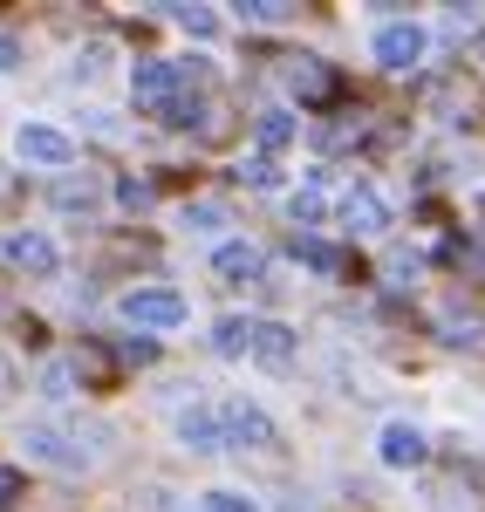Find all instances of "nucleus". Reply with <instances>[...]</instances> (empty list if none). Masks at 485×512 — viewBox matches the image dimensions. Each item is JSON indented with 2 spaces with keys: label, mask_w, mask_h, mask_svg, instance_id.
Returning a JSON list of instances; mask_svg holds the SVG:
<instances>
[{
  "label": "nucleus",
  "mask_w": 485,
  "mask_h": 512,
  "mask_svg": "<svg viewBox=\"0 0 485 512\" xmlns=\"http://www.w3.org/2000/svg\"><path fill=\"white\" fill-rule=\"evenodd\" d=\"M376 451H383V465H397V472H410V465H424V458H431V437L417 431L410 417H397V424H383V437H376Z\"/></svg>",
  "instance_id": "nucleus-10"
},
{
  "label": "nucleus",
  "mask_w": 485,
  "mask_h": 512,
  "mask_svg": "<svg viewBox=\"0 0 485 512\" xmlns=\"http://www.w3.org/2000/svg\"><path fill=\"white\" fill-rule=\"evenodd\" d=\"M0 69H21V41L0 28Z\"/></svg>",
  "instance_id": "nucleus-32"
},
{
  "label": "nucleus",
  "mask_w": 485,
  "mask_h": 512,
  "mask_svg": "<svg viewBox=\"0 0 485 512\" xmlns=\"http://www.w3.org/2000/svg\"><path fill=\"white\" fill-rule=\"evenodd\" d=\"M14 499H21V472L0 465V512H14Z\"/></svg>",
  "instance_id": "nucleus-31"
},
{
  "label": "nucleus",
  "mask_w": 485,
  "mask_h": 512,
  "mask_svg": "<svg viewBox=\"0 0 485 512\" xmlns=\"http://www.w3.org/2000/svg\"><path fill=\"white\" fill-rule=\"evenodd\" d=\"M117 198L130 205V212H144V205H151V178H123V185H117Z\"/></svg>",
  "instance_id": "nucleus-29"
},
{
  "label": "nucleus",
  "mask_w": 485,
  "mask_h": 512,
  "mask_svg": "<svg viewBox=\"0 0 485 512\" xmlns=\"http://www.w3.org/2000/svg\"><path fill=\"white\" fill-rule=\"evenodd\" d=\"M199 89H205V62H164V55H144L137 76H130V96L151 123H192L199 117Z\"/></svg>",
  "instance_id": "nucleus-1"
},
{
  "label": "nucleus",
  "mask_w": 485,
  "mask_h": 512,
  "mask_svg": "<svg viewBox=\"0 0 485 512\" xmlns=\"http://www.w3.org/2000/svg\"><path fill=\"white\" fill-rule=\"evenodd\" d=\"M171 21H178V28H192V35H219V14H212V7H171Z\"/></svg>",
  "instance_id": "nucleus-26"
},
{
  "label": "nucleus",
  "mask_w": 485,
  "mask_h": 512,
  "mask_svg": "<svg viewBox=\"0 0 485 512\" xmlns=\"http://www.w3.org/2000/svg\"><path fill=\"white\" fill-rule=\"evenodd\" d=\"M48 198H55L62 212H96V198H103V178H96V171H62V178L48 185Z\"/></svg>",
  "instance_id": "nucleus-15"
},
{
  "label": "nucleus",
  "mask_w": 485,
  "mask_h": 512,
  "mask_svg": "<svg viewBox=\"0 0 485 512\" xmlns=\"http://www.w3.org/2000/svg\"><path fill=\"white\" fill-rule=\"evenodd\" d=\"M335 226L342 233H383L390 226V205H383V192H369V185H349V192L335 198Z\"/></svg>",
  "instance_id": "nucleus-8"
},
{
  "label": "nucleus",
  "mask_w": 485,
  "mask_h": 512,
  "mask_svg": "<svg viewBox=\"0 0 485 512\" xmlns=\"http://www.w3.org/2000/svg\"><path fill=\"white\" fill-rule=\"evenodd\" d=\"M103 437L110 431H82V424H28V458L55 465V472H89L103 458Z\"/></svg>",
  "instance_id": "nucleus-2"
},
{
  "label": "nucleus",
  "mask_w": 485,
  "mask_h": 512,
  "mask_svg": "<svg viewBox=\"0 0 485 512\" xmlns=\"http://www.w3.org/2000/svg\"><path fill=\"white\" fill-rule=\"evenodd\" d=\"M383 274L397 280V287H404V280H417V253H404V246H397V253L383 260Z\"/></svg>",
  "instance_id": "nucleus-30"
},
{
  "label": "nucleus",
  "mask_w": 485,
  "mask_h": 512,
  "mask_svg": "<svg viewBox=\"0 0 485 512\" xmlns=\"http://www.w3.org/2000/svg\"><path fill=\"white\" fill-rule=\"evenodd\" d=\"M287 219H294V226H322V219H328V192H322V178H308L301 192H287Z\"/></svg>",
  "instance_id": "nucleus-16"
},
{
  "label": "nucleus",
  "mask_w": 485,
  "mask_h": 512,
  "mask_svg": "<svg viewBox=\"0 0 485 512\" xmlns=\"http://www.w3.org/2000/svg\"><path fill=\"white\" fill-rule=\"evenodd\" d=\"M438 328H445L451 349H472V342H479V315H472V308H445V315H438Z\"/></svg>",
  "instance_id": "nucleus-18"
},
{
  "label": "nucleus",
  "mask_w": 485,
  "mask_h": 512,
  "mask_svg": "<svg viewBox=\"0 0 485 512\" xmlns=\"http://www.w3.org/2000/svg\"><path fill=\"white\" fill-rule=\"evenodd\" d=\"M185 226H192V233H219V226H233V219H226V205L192 198V205H185Z\"/></svg>",
  "instance_id": "nucleus-23"
},
{
  "label": "nucleus",
  "mask_w": 485,
  "mask_h": 512,
  "mask_svg": "<svg viewBox=\"0 0 485 512\" xmlns=\"http://www.w3.org/2000/svg\"><path fill=\"white\" fill-rule=\"evenodd\" d=\"M424 48H431V35H424L417 21H383V28H376V62L397 69V76H410V69L424 62Z\"/></svg>",
  "instance_id": "nucleus-5"
},
{
  "label": "nucleus",
  "mask_w": 485,
  "mask_h": 512,
  "mask_svg": "<svg viewBox=\"0 0 485 512\" xmlns=\"http://www.w3.org/2000/svg\"><path fill=\"white\" fill-rule=\"evenodd\" d=\"M205 512H260L246 492H205Z\"/></svg>",
  "instance_id": "nucleus-28"
},
{
  "label": "nucleus",
  "mask_w": 485,
  "mask_h": 512,
  "mask_svg": "<svg viewBox=\"0 0 485 512\" xmlns=\"http://www.w3.org/2000/svg\"><path fill=\"white\" fill-rule=\"evenodd\" d=\"M219 424H226V451H274V444H281L274 417H267L260 403H246V396H226V403H219Z\"/></svg>",
  "instance_id": "nucleus-3"
},
{
  "label": "nucleus",
  "mask_w": 485,
  "mask_h": 512,
  "mask_svg": "<svg viewBox=\"0 0 485 512\" xmlns=\"http://www.w3.org/2000/svg\"><path fill=\"white\" fill-rule=\"evenodd\" d=\"M123 321L130 328H178L185 321V294L178 287H130L123 294Z\"/></svg>",
  "instance_id": "nucleus-4"
},
{
  "label": "nucleus",
  "mask_w": 485,
  "mask_h": 512,
  "mask_svg": "<svg viewBox=\"0 0 485 512\" xmlns=\"http://www.w3.org/2000/svg\"><path fill=\"white\" fill-rule=\"evenodd\" d=\"M76 376H89L96 390H110V383H117V362H110L103 349H82V355H76Z\"/></svg>",
  "instance_id": "nucleus-24"
},
{
  "label": "nucleus",
  "mask_w": 485,
  "mask_h": 512,
  "mask_svg": "<svg viewBox=\"0 0 485 512\" xmlns=\"http://www.w3.org/2000/svg\"><path fill=\"white\" fill-rule=\"evenodd\" d=\"M287 89H294L301 103H315V110H322V103L342 96V76L328 69L322 55H294V62H287Z\"/></svg>",
  "instance_id": "nucleus-9"
},
{
  "label": "nucleus",
  "mask_w": 485,
  "mask_h": 512,
  "mask_svg": "<svg viewBox=\"0 0 485 512\" xmlns=\"http://www.w3.org/2000/svg\"><path fill=\"white\" fill-rule=\"evenodd\" d=\"M117 362H158V342H151V335H123Z\"/></svg>",
  "instance_id": "nucleus-27"
},
{
  "label": "nucleus",
  "mask_w": 485,
  "mask_h": 512,
  "mask_svg": "<svg viewBox=\"0 0 485 512\" xmlns=\"http://www.w3.org/2000/svg\"><path fill=\"white\" fill-rule=\"evenodd\" d=\"M212 274L226 280V287H246V280H267V253H260V246H246V239H226V246L212 253Z\"/></svg>",
  "instance_id": "nucleus-12"
},
{
  "label": "nucleus",
  "mask_w": 485,
  "mask_h": 512,
  "mask_svg": "<svg viewBox=\"0 0 485 512\" xmlns=\"http://www.w3.org/2000/svg\"><path fill=\"white\" fill-rule=\"evenodd\" d=\"M246 342H253V321L246 315H226L219 328H212V349L219 355H246Z\"/></svg>",
  "instance_id": "nucleus-19"
},
{
  "label": "nucleus",
  "mask_w": 485,
  "mask_h": 512,
  "mask_svg": "<svg viewBox=\"0 0 485 512\" xmlns=\"http://www.w3.org/2000/svg\"><path fill=\"white\" fill-rule=\"evenodd\" d=\"M178 444H185V451H199V458H219V451H226L219 403H185V410H178Z\"/></svg>",
  "instance_id": "nucleus-6"
},
{
  "label": "nucleus",
  "mask_w": 485,
  "mask_h": 512,
  "mask_svg": "<svg viewBox=\"0 0 485 512\" xmlns=\"http://www.w3.org/2000/svg\"><path fill=\"white\" fill-rule=\"evenodd\" d=\"M233 178H240V185H253V192H274V185H281V164H274V158H260V151H253V158H246L240 171H233Z\"/></svg>",
  "instance_id": "nucleus-22"
},
{
  "label": "nucleus",
  "mask_w": 485,
  "mask_h": 512,
  "mask_svg": "<svg viewBox=\"0 0 485 512\" xmlns=\"http://www.w3.org/2000/svg\"><path fill=\"white\" fill-rule=\"evenodd\" d=\"M253 137H260V158H274V151H287V144H294V110H260V123H253Z\"/></svg>",
  "instance_id": "nucleus-17"
},
{
  "label": "nucleus",
  "mask_w": 485,
  "mask_h": 512,
  "mask_svg": "<svg viewBox=\"0 0 485 512\" xmlns=\"http://www.w3.org/2000/svg\"><path fill=\"white\" fill-rule=\"evenodd\" d=\"M240 21H253V28H281V21H294V0H240Z\"/></svg>",
  "instance_id": "nucleus-20"
},
{
  "label": "nucleus",
  "mask_w": 485,
  "mask_h": 512,
  "mask_svg": "<svg viewBox=\"0 0 485 512\" xmlns=\"http://www.w3.org/2000/svg\"><path fill=\"white\" fill-rule=\"evenodd\" d=\"M485 35V7H445V41H479Z\"/></svg>",
  "instance_id": "nucleus-21"
},
{
  "label": "nucleus",
  "mask_w": 485,
  "mask_h": 512,
  "mask_svg": "<svg viewBox=\"0 0 485 512\" xmlns=\"http://www.w3.org/2000/svg\"><path fill=\"white\" fill-rule=\"evenodd\" d=\"M294 260H308V267L328 274V280L363 274V267H356V253H349V246H335V239H294Z\"/></svg>",
  "instance_id": "nucleus-14"
},
{
  "label": "nucleus",
  "mask_w": 485,
  "mask_h": 512,
  "mask_svg": "<svg viewBox=\"0 0 485 512\" xmlns=\"http://www.w3.org/2000/svg\"><path fill=\"white\" fill-rule=\"evenodd\" d=\"M21 390V376H14V362H7V355H0V403H7V396Z\"/></svg>",
  "instance_id": "nucleus-33"
},
{
  "label": "nucleus",
  "mask_w": 485,
  "mask_h": 512,
  "mask_svg": "<svg viewBox=\"0 0 485 512\" xmlns=\"http://www.w3.org/2000/svg\"><path fill=\"white\" fill-rule=\"evenodd\" d=\"M253 362H267V369H294V355H301V335L281 328V321H253V342H246Z\"/></svg>",
  "instance_id": "nucleus-13"
},
{
  "label": "nucleus",
  "mask_w": 485,
  "mask_h": 512,
  "mask_svg": "<svg viewBox=\"0 0 485 512\" xmlns=\"http://www.w3.org/2000/svg\"><path fill=\"white\" fill-rule=\"evenodd\" d=\"M14 151L41 171H69L76 164V144L62 137V130H48V123H21V137H14Z\"/></svg>",
  "instance_id": "nucleus-7"
},
{
  "label": "nucleus",
  "mask_w": 485,
  "mask_h": 512,
  "mask_svg": "<svg viewBox=\"0 0 485 512\" xmlns=\"http://www.w3.org/2000/svg\"><path fill=\"white\" fill-rule=\"evenodd\" d=\"M41 396H48V403H69V396H76V369H69V362H55V369L41 376Z\"/></svg>",
  "instance_id": "nucleus-25"
},
{
  "label": "nucleus",
  "mask_w": 485,
  "mask_h": 512,
  "mask_svg": "<svg viewBox=\"0 0 485 512\" xmlns=\"http://www.w3.org/2000/svg\"><path fill=\"white\" fill-rule=\"evenodd\" d=\"M7 267H14V274L48 280L55 267H62V253H55V239H48V233H14V239H7Z\"/></svg>",
  "instance_id": "nucleus-11"
}]
</instances>
